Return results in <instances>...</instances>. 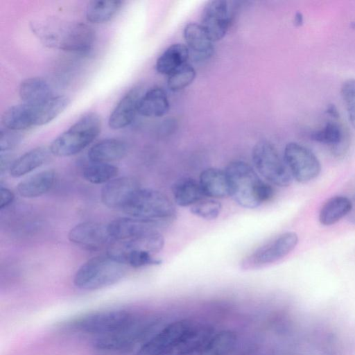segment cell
<instances>
[{
    "mask_svg": "<svg viewBox=\"0 0 355 355\" xmlns=\"http://www.w3.org/2000/svg\"><path fill=\"white\" fill-rule=\"evenodd\" d=\"M143 94L139 87L129 90L119 101L108 119L110 128L119 130L129 125L138 113V107Z\"/></svg>",
    "mask_w": 355,
    "mask_h": 355,
    "instance_id": "cell-16",
    "label": "cell"
},
{
    "mask_svg": "<svg viewBox=\"0 0 355 355\" xmlns=\"http://www.w3.org/2000/svg\"><path fill=\"white\" fill-rule=\"evenodd\" d=\"M326 113L334 119H338L339 117V112L336 107L333 104L329 105L327 107Z\"/></svg>",
    "mask_w": 355,
    "mask_h": 355,
    "instance_id": "cell-39",
    "label": "cell"
},
{
    "mask_svg": "<svg viewBox=\"0 0 355 355\" xmlns=\"http://www.w3.org/2000/svg\"><path fill=\"white\" fill-rule=\"evenodd\" d=\"M230 11L228 3L223 0L208 1L203 8L201 25L213 42L223 39L228 31Z\"/></svg>",
    "mask_w": 355,
    "mask_h": 355,
    "instance_id": "cell-12",
    "label": "cell"
},
{
    "mask_svg": "<svg viewBox=\"0 0 355 355\" xmlns=\"http://www.w3.org/2000/svg\"><path fill=\"white\" fill-rule=\"evenodd\" d=\"M310 137L314 141L331 146L336 154L344 152V132L336 122H327L322 128L312 132Z\"/></svg>",
    "mask_w": 355,
    "mask_h": 355,
    "instance_id": "cell-29",
    "label": "cell"
},
{
    "mask_svg": "<svg viewBox=\"0 0 355 355\" xmlns=\"http://www.w3.org/2000/svg\"><path fill=\"white\" fill-rule=\"evenodd\" d=\"M0 208L4 209L9 206L14 200L15 195L12 191L6 187H1L0 188Z\"/></svg>",
    "mask_w": 355,
    "mask_h": 355,
    "instance_id": "cell-38",
    "label": "cell"
},
{
    "mask_svg": "<svg viewBox=\"0 0 355 355\" xmlns=\"http://www.w3.org/2000/svg\"><path fill=\"white\" fill-rule=\"evenodd\" d=\"M164 245L162 235L153 227H149L129 239L112 241L108 246L107 254L118 260L122 254L132 250H146L155 254L163 248Z\"/></svg>",
    "mask_w": 355,
    "mask_h": 355,
    "instance_id": "cell-11",
    "label": "cell"
},
{
    "mask_svg": "<svg viewBox=\"0 0 355 355\" xmlns=\"http://www.w3.org/2000/svg\"><path fill=\"white\" fill-rule=\"evenodd\" d=\"M193 324L188 320L170 323L147 340L136 355H169Z\"/></svg>",
    "mask_w": 355,
    "mask_h": 355,
    "instance_id": "cell-10",
    "label": "cell"
},
{
    "mask_svg": "<svg viewBox=\"0 0 355 355\" xmlns=\"http://www.w3.org/2000/svg\"><path fill=\"white\" fill-rule=\"evenodd\" d=\"M340 94L349 121L355 129V78L346 80L341 85Z\"/></svg>",
    "mask_w": 355,
    "mask_h": 355,
    "instance_id": "cell-36",
    "label": "cell"
},
{
    "mask_svg": "<svg viewBox=\"0 0 355 355\" xmlns=\"http://www.w3.org/2000/svg\"><path fill=\"white\" fill-rule=\"evenodd\" d=\"M127 266L108 254L94 257L77 270L73 284L85 291L110 286L123 278L128 271Z\"/></svg>",
    "mask_w": 355,
    "mask_h": 355,
    "instance_id": "cell-2",
    "label": "cell"
},
{
    "mask_svg": "<svg viewBox=\"0 0 355 355\" xmlns=\"http://www.w3.org/2000/svg\"><path fill=\"white\" fill-rule=\"evenodd\" d=\"M23 135L21 131L2 129L0 132V151L8 153L15 148L22 141Z\"/></svg>",
    "mask_w": 355,
    "mask_h": 355,
    "instance_id": "cell-37",
    "label": "cell"
},
{
    "mask_svg": "<svg viewBox=\"0 0 355 355\" xmlns=\"http://www.w3.org/2000/svg\"><path fill=\"white\" fill-rule=\"evenodd\" d=\"M123 3L117 0L91 1L86 9L87 20L93 24L107 22L118 13Z\"/></svg>",
    "mask_w": 355,
    "mask_h": 355,
    "instance_id": "cell-30",
    "label": "cell"
},
{
    "mask_svg": "<svg viewBox=\"0 0 355 355\" xmlns=\"http://www.w3.org/2000/svg\"><path fill=\"white\" fill-rule=\"evenodd\" d=\"M351 26H352L353 28H355V21L352 23Z\"/></svg>",
    "mask_w": 355,
    "mask_h": 355,
    "instance_id": "cell-43",
    "label": "cell"
},
{
    "mask_svg": "<svg viewBox=\"0 0 355 355\" xmlns=\"http://www.w3.org/2000/svg\"><path fill=\"white\" fill-rule=\"evenodd\" d=\"M177 355H203V349H196L185 351Z\"/></svg>",
    "mask_w": 355,
    "mask_h": 355,
    "instance_id": "cell-41",
    "label": "cell"
},
{
    "mask_svg": "<svg viewBox=\"0 0 355 355\" xmlns=\"http://www.w3.org/2000/svg\"><path fill=\"white\" fill-rule=\"evenodd\" d=\"M55 178L56 173L53 169L38 172L21 181L17 187V193L26 198L40 197L51 189Z\"/></svg>",
    "mask_w": 355,
    "mask_h": 355,
    "instance_id": "cell-20",
    "label": "cell"
},
{
    "mask_svg": "<svg viewBox=\"0 0 355 355\" xmlns=\"http://www.w3.org/2000/svg\"><path fill=\"white\" fill-rule=\"evenodd\" d=\"M284 160L293 178L300 183L313 180L320 173L321 165L316 155L300 144H287L284 148Z\"/></svg>",
    "mask_w": 355,
    "mask_h": 355,
    "instance_id": "cell-9",
    "label": "cell"
},
{
    "mask_svg": "<svg viewBox=\"0 0 355 355\" xmlns=\"http://www.w3.org/2000/svg\"><path fill=\"white\" fill-rule=\"evenodd\" d=\"M304 17L300 12H297L294 16L293 24L295 26H301L303 24Z\"/></svg>",
    "mask_w": 355,
    "mask_h": 355,
    "instance_id": "cell-40",
    "label": "cell"
},
{
    "mask_svg": "<svg viewBox=\"0 0 355 355\" xmlns=\"http://www.w3.org/2000/svg\"><path fill=\"white\" fill-rule=\"evenodd\" d=\"M349 220L352 223H355V207H352V209L351 212L349 213Z\"/></svg>",
    "mask_w": 355,
    "mask_h": 355,
    "instance_id": "cell-42",
    "label": "cell"
},
{
    "mask_svg": "<svg viewBox=\"0 0 355 355\" xmlns=\"http://www.w3.org/2000/svg\"><path fill=\"white\" fill-rule=\"evenodd\" d=\"M101 125V119L97 114H84L51 143L49 148L51 154L69 157L79 153L98 136Z\"/></svg>",
    "mask_w": 355,
    "mask_h": 355,
    "instance_id": "cell-4",
    "label": "cell"
},
{
    "mask_svg": "<svg viewBox=\"0 0 355 355\" xmlns=\"http://www.w3.org/2000/svg\"><path fill=\"white\" fill-rule=\"evenodd\" d=\"M126 214L151 225L173 220L175 209L163 193L151 189H138L122 209Z\"/></svg>",
    "mask_w": 355,
    "mask_h": 355,
    "instance_id": "cell-3",
    "label": "cell"
},
{
    "mask_svg": "<svg viewBox=\"0 0 355 355\" xmlns=\"http://www.w3.org/2000/svg\"><path fill=\"white\" fill-rule=\"evenodd\" d=\"M187 46L197 60H205L214 53L213 41L200 24L189 23L184 28Z\"/></svg>",
    "mask_w": 355,
    "mask_h": 355,
    "instance_id": "cell-17",
    "label": "cell"
},
{
    "mask_svg": "<svg viewBox=\"0 0 355 355\" xmlns=\"http://www.w3.org/2000/svg\"><path fill=\"white\" fill-rule=\"evenodd\" d=\"M236 334L223 330L211 336L203 348V355H228L234 348Z\"/></svg>",
    "mask_w": 355,
    "mask_h": 355,
    "instance_id": "cell-31",
    "label": "cell"
},
{
    "mask_svg": "<svg viewBox=\"0 0 355 355\" xmlns=\"http://www.w3.org/2000/svg\"><path fill=\"white\" fill-rule=\"evenodd\" d=\"M196 76L195 69L187 63L168 76V88L172 92L182 90L193 83Z\"/></svg>",
    "mask_w": 355,
    "mask_h": 355,
    "instance_id": "cell-33",
    "label": "cell"
},
{
    "mask_svg": "<svg viewBox=\"0 0 355 355\" xmlns=\"http://www.w3.org/2000/svg\"><path fill=\"white\" fill-rule=\"evenodd\" d=\"M153 225L135 218H119L108 223L112 241H124L140 234Z\"/></svg>",
    "mask_w": 355,
    "mask_h": 355,
    "instance_id": "cell-28",
    "label": "cell"
},
{
    "mask_svg": "<svg viewBox=\"0 0 355 355\" xmlns=\"http://www.w3.org/2000/svg\"><path fill=\"white\" fill-rule=\"evenodd\" d=\"M169 107L166 92L156 87L143 94L139 103L138 114L146 117H160L168 112Z\"/></svg>",
    "mask_w": 355,
    "mask_h": 355,
    "instance_id": "cell-22",
    "label": "cell"
},
{
    "mask_svg": "<svg viewBox=\"0 0 355 355\" xmlns=\"http://www.w3.org/2000/svg\"><path fill=\"white\" fill-rule=\"evenodd\" d=\"M190 51L187 45L173 44L168 46L157 58L156 71L162 75L169 76L178 68L187 64Z\"/></svg>",
    "mask_w": 355,
    "mask_h": 355,
    "instance_id": "cell-24",
    "label": "cell"
},
{
    "mask_svg": "<svg viewBox=\"0 0 355 355\" xmlns=\"http://www.w3.org/2000/svg\"><path fill=\"white\" fill-rule=\"evenodd\" d=\"M136 322L132 314L125 310L101 311L85 315L75 324L82 331L108 335L125 330Z\"/></svg>",
    "mask_w": 355,
    "mask_h": 355,
    "instance_id": "cell-8",
    "label": "cell"
},
{
    "mask_svg": "<svg viewBox=\"0 0 355 355\" xmlns=\"http://www.w3.org/2000/svg\"><path fill=\"white\" fill-rule=\"evenodd\" d=\"M127 144L119 139H103L93 145L87 156L91 162L110 163L123 159L127 154Z\"/></svg>",
    "mask_w": 355,
    "mask_h": 355,
    "instance_id": "cell-19",
    "label": "cell"
},
{
    "mask_svg": "<svg viewBox=\"0 0 355 355\" xmlns=\"http://www.w3.org/2000/svg\"><path fill=\"white\" fill-rule=\"evenodd\" d=\"M119 173V168L110 163L91 162L84 168L83 175L87 182L101 184L116 178Z\"/></svg>",
    "mask_w": 355,
    "mask_h": 355,
    "instance_id": "cell-32",
    "label": "cell"
},
{
    "mask_svg": "<svg viewBox=\"0 0 355 355\" xmlns=\"http://www.w3.org/2000/svg\"><path fill=\"white\" fill-rule=\"evenodd\" d=\"M298 243L297 234L287 232L257 248L241 262L244 270H253L275 263L287 256Z\"/></svg>",
    "mask_w": 355,
    "mask_h": 355,
    "instance_id": "cell-7",
    "label": "cell"
},
{
    "mask_svg": "<svg viewBox=\"0 0 355 355\" xmlns=\"http://www.w3.org/2000/svg\"><path fill=\"white\" fill-rule=\"evenodd\" d=\"M252 159L258 172L270 183L279 187L291 184L293 178L286 164L270 141H258L253 147Z\"/></svg>",
    "mask_w": 355,
    "mask_h": 355,
    "instance_id": "cell-6",
    "label": "cell"
},
{
    "mask_svg": "<svg viewBox=\"0 0 355 355\" xmlns=\"http://www.w3.org/2000/svg\"><path fill=\"white\" fill-rule=\"evenodd\" d=\"M199 184L204 196L222 198L230 196L225 171L216 168L205 169L200 175Z\"/></svg>",
    "mask_w": 355,
    "mask_h": 355,
    "instance_id": "cell-23",
    "label": "cell"
},
{
    "mask_svg": "<svg viewBox=\"0 0 355 355\" xmlns=\"http://www.w3.org/2000/svg\"><path fill=\"white\" fill-rule=\"evenodd\" d=\"M353 203L346 196H336L328 199L319 212V221L325 226L334 225L351 212Z\"/></svg>",
    "mask_w": 355,
    "mask_h": 355,
    "instance_id": "cell-26",
    "label": "cell"
},
{
    "mask_svg": "<svg viewBox=\"0 0 355 355\" xmlns=\"http://www.w3.org/2000/svg\"><path fill=\"white\" fill-rule=\"evenodd\" d=\"M69 240L87 249L96 250L112 242L108 224L98 222H84L71 228L68 234Z\"/></svg>",
    "mask_w": 355,
    "mask_h": 355,
    "instance_id": "cell-13",
    "label": "cell"
},
{
    "mask_svg": "<svg viewBox=\"0 0 355 355\" xmlns=\"http://www.w3.org/2000/svg\"><path fill=\"white\" fill-rule=\"evenodd\" d=\"M153 255L146 250H132L122 254L119 260L135 268L160 264L162 261Z\"/></svg>",
    "mask_w": 355,
    "mask_h": 355,
    "instance_id": "cell-34",
    "label": "cell"
},
{
    "mask_svg": "<svg viewBox=\"0 0 355 355\" xmlns=\"http://www.w3.org/2000/svg\"><path fill=\"white\" fill-rule=\"evenodd\" d=\"M175 203L181 207L191 206L203 199L199 182L192 178H182L172 187Z\"/></svg>",
    "mask_w": 355,
    "mask_h": 355,
    "instance_id": "cell-27",
    "label": "cell"
},
{
    "mask_svg": "<svg viewBox=\"0 0 355 355\" xmlns=\"http://www.w3.org/2000/svg\"><path fill=\"white\" fill-rule=\"evenodd\" d=\"M54 28L40 33L47 44L76 54H86L92 49L96 34L91 26L83 23H73L59 30Z\"/></svg>",
    "mask_w": 355,
    "mask_h": 355,
    "instance_id": "cell-5",
    "label": "cell"
},
{
    "mask_svg": "<svg viewBox=\"0 0 355 355\" xmlns=\"http://www.w3.org/2000/svg\"><path fill=\"white\" fill-rule=\"evenodd\" d=\"M49 148L38 146L14 160L9 171L13 178H19L44 165L50 158Z\"/></svg>",
    "mask_w": 355,
    "mask_h": 355,
    "instance_id": "cell-21",
    "label": "cell"
},
{
    "mask_svg": "<svg viewBox=\"0 0 355 355\" xmlns=\"http://www.w3.org/2000/svg\"><path fill=\"white\" fill-rule=\"evenodd\" d=\"M222 209V205L216 200L202 199L191 206V212L206 220L216 218Z\"/></svg>",
    "mask_w": 355,
    "mask_h": 355,
    "instance_id": "cell-35",
    "label": "cell"
},
{
    "mask_svg": "<svg viewBox=\"0 0 355 355\" xmlns=\"http://www.w3.org/2000/svg\"><path fill=\"white\" fill-rule=\"evenodd\" d=\"M139 188L137 181L133 178H116L103 187L101 201L108 208L122 210L132 195Z\"/></svg>",
    "mask_w": 355,
    "mask_h": 355,
    "instance_id": "cell-15",
    "label": "cell"
},
{
    "mask_svg": "<svg viewBox=\"0 0 355 355\" xmlns=\"http://www.w3.org/2000/svg\"><path fill=\"white\" fill-rule=\"evenodd\" d=\"M232 199L245 208H255L269 201L275 195L272 185L263 181L248 163L230 162L225 170Z\"/></svg>",
    "mask_w": 355,
    "mask_h": 355,
    "instance_id": "cell-1",
    "label": "cell"
},
{
    "mask_svg": "<svg viewBox=\"0 0 355 355\" xmlns=\"http://www.w3.org/2000/svg\"><path fill=\"white\" fill-rule=\"evenodd\" d=\"M150 328V325H139L135 322L125 330L98 337L94 341V347L103 351H127L143 339Z\"/></svg>",
    "mask_w": 355,
    "mask_h": 355,
    "instance_id": "cell-14",
    "label": "cell"
},
{
    "mask_svg": "<svg viewBox=\"0 0 355 355\" xmlns=\"http://www.w3.org/2000/svg\"><path fill=\"white\" fill-rule=\"evenodd\" d=\"M70 103V98L64 95L53 96L37 105H30L33 127L45 125L61 114Z\"/></svg>",
    "mask_w": 355,
    "mask_h": 355,
    "instance_id": "cell-18",
    "label": "cell"
},
{
    "mask_svg": "<svg viewBox=\"0 0 355 355\" xmlns=\"http://www.w3.org/2000/svg\"><path fill=\"white\" fill-rule=\"evenodd\" d=\"M19 95L24 103L30 105L42 103L53 96L49 83L37 77L24 80L19 87Z\"/></svg>",
    "mask_w": 355,
    "mask_h": 355,
    "instance_id": "cell-25",
    "label": "cell"
}]
</instances>
